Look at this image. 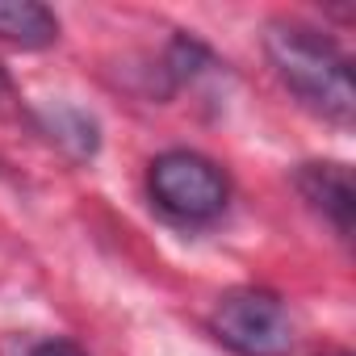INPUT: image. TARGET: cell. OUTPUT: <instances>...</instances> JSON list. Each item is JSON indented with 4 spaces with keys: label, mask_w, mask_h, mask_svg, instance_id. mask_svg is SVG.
Instances as JSON below:
<instances>
[{
    "label": "cell",
    "mask_w": 356,
    "mask_h": 356,
    "mask_svg": "<svg viewBox=\"0 0 356 356\" xmlns=\"http://www.w3.org/2000/svg\"><path fill=\"white\" fill-rule=\"evenodd\" d=\"M264 51L277 67V76L293 88V97L323 113L327 122L348 126L356 113V88H352V63L348 55L306 26H273L264 38Z\"/></svg>",
    "instance_id": "6da1fadb"
},
{
    "label": "cell",
    "mask_w": 356,
    "mask_h": 356,
    "mask_svg": "<svg viewBox=\"0 0 356 356\" xmlns=\"http://www.w3.org/2000/svg\"><path fill=\"white\" fill-rule=\"evenodd\" d=\"M210 331L235 356H289L293 352V318L285 302L268 289H231L214 302Z\"/></svg>",
    "instance_id": "7a4b0ae2"
},
{
    "label": "cell",
    "mask_w": 356,
    "mask_h": 356,
    "mask_svg": "<svg viewBox=\"0 0 356 356\" xmlns=\"http://www.w3.org/2000/svg\"><path fill=\"white\" fill-rule=\"evenodd\" d=\"M151 202L181 218V222H210L227 206V176L197 151H163L147 172Z\"/></svg>",
    "instance_id": "3957f363"
},
{
    "label": "cell",
    "mask_w": 356,
    "mask_h": 356,
    "mask_svg": "<svg viewBox=\"0 0 356 356\" xmlns=\"http://www.w3.org/2000/svg\"><path fill=\"white\" fill-rule=\"evenodd\" d=\"M298 193L348 239L352 235V210H356V193H352V172L343 163H302L298 168Z\"/></svg>",
    "instance_id": "277c9868"
},
{
    "label": "cell",
    "mask_w": 356,
    "mask_h": 356,
    "mask_svg": "<svg viewBox=\"0 0 356 356\" xmlns=\"http://www.w3.org/2000/svg\"><path fill=\"white\" fill-rule=\"evenodd\" d=\"M0 38L38 51L59 38V22L47 5H34V0H0Z\"/></svg>",
    "instance_id": "5b68a950"
},
{
    "label": "cell",
    "mask_w": 356,
    "mask_h": 356,
    "mask_svg": "<svg viewBox=\"0 0 356 356\" xmlns=\"http://www.w3.org/2000/svg\"><path fill=\"white\" fill-rule=\"evenodd\" d=\"M47 130H51V138H59V143H67L72 147V155H92L97 151V126H92V118H84L80 109H72V105H55V109H47Z\"/></svg>",
    "instance_id": "8992f818"
},
{
    "label": "cell",
    "mask_w": 356,
    "mask_h": 356,
    "mask_svg": "<svg viewBox=\"0 0 356 356\" xmlns=\"http://www.w3.org/2000/svg\"><path fill=\"white\" fill-rule=\"evenodd\" d=\"M30 356H84L72 339H47V343H38Z\"/></svg>",
    "instance_id": "52a82bcc"
},
{
    "label": "cell",
    "mask_w": 356,
    "mask_h": 356,
    "mask_svg": "<svg viewBox=\"0 0 356 356\" xmlns=\"http://www.w3.org/2000/svg\"><path fill=\"white\" fill-rule=\"evenodd\" d=\"M5 92H9V76L0 72V101H5Z\"/></svg>",
    "instance_id": "ba28073f"
},
{
    "label": "cell",
    "mask_w": 356,
    "mask_h": 356,
    "mask_svg": "<svg viewBox=\"0 0 356 356\" xmlns=\"http://www.w3.org/2000/svg\"><path fill=\"white\" fill-rule=\"evenodd\" d=\"M327 356H348V352H327Z\"/></svg>",
    "instance_id": "9c48e42d"
}]
</instances>
